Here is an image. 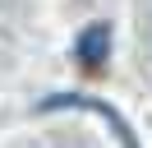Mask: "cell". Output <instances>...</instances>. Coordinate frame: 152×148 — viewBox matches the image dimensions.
<instances>
[{"mask_svg": "<svg viewBox=\"0 0 152 148\" xmlns=\"http://www.w3.org/2000/svg\"><path fill=\"white\" fill-rule=\"evenodd\" d=\"M106 46H111V28L106 23L88 28V33L78 37V65H83V70H102L106 65Z\"/></svg>", "mask_w": 152, "mask_h": 148, "instance_id": "obj_1", "label": "cell"}]
</instances>
